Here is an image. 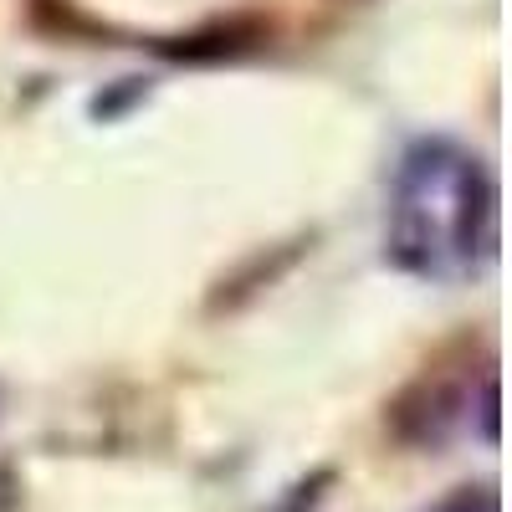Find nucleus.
Segmentation results:
<instances>
[{"instance_id": "1", "label": "nucleus", "mask_w": 512, "mask_h": 512, "mask_svg": "<svg viewBox=\"0 0 512 512\" xmlns=\"http://www.w3.org/2000/svg\"><path fill=\"white\" fill-rule=\"evenodd\" d=\"M492 241H497V190L487 169L456 154L451 144L410 149L390 231L395 262L420 277H451L472 267L477 251L492 256Z\"/></svg>"}]
</instances>
